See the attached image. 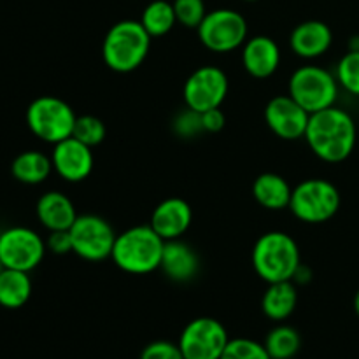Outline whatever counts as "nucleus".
<instances>
[{
  "instance_id": "1",
  "label": "nucleus",
  "mask_w": 359,
  "mask_h": 359,
  "mask_svg": "<svg viewBox=\"0 0 359 359\" xmlns=\"http://www.w3.org/2000/svg\"><path fill=\"white\" fill-rule=\"evenodd\" d=\"M304 139L318 160L342 163L356 149L358 125L349 111L333 105L311 114Z\"/></svg>"
},
{
  "instance_id": "2",
  "label": "nucleus",
  "mask_w": 359,
  "mask_h": 359,
  "mask_svg": "<svg viewBox=\"0 0 359 359\" xmlns=\"http://www.w3.org/2000/svg\"><path fill=\"white\" fill-rule=\"evenodd\" d=\"M163 248L165 241L151 224H139L116 235L111 259L121 272L147 276L160 270Z\"/></svg>"
},
{
  "instance_id": "3",
  "label": "nucleus",
  "mask_w": 359,
  "mask_h": 359,
  "mask_svg": "<svg viewBox=\"0 0 359 359\" xmlns=\"http://www.w3.org/2000/svg\"><path fill=\"white\" fill-rule=\"evenodd\" d=\"M153 37L140 20H121L112 25L102 42L105 67L118 74H130L146 62Z\"/></svg>"
},
{
  "instance_id": "4",
  "label": "nucleus",
  "mask_w": 359,
  "mask_h": 359,
  "mask_svg": "<svg viewBox=\"0 0 359 359\" xmlns=\"http://www.w3.org/2000/svg\"><path fill=\"white\" fill-rule=\"evenodd\" d=\"M251 263L256 276L263 283L273 284L293 280L294 272L302 265L300 248L286 231H266L255 242Z\"/></svg>"
},
{
  "instance_id": "5",
  "label": "nucleus",
  "mask_w": 359,
  "mask_h": 359,
  "mask_svg": "<svg viewBox=\"0 0 359 359\" xmlns=\"http://www.w3.org/2000/svg\"><path fill=\"white\" fill-rule=\"evenodd\" d=\"M287 95L309 114L337 105L340 84L335 72L316 63H305L293 70L287 81Z\"/></svg>"
},
{
  "instance_id": "6",
  "label": "nucleus",
  "mask_w": 359,
  "mask_h": 359,
  "mask_svg": "<svg viewBox=\"0 0 359 359\" xmlns=\"http://www.w3.org/2000/svg\"><path fill=\"white\" fill-rule=\"evenodd\" d=\"M342 196L332 181L311 177L293 188L290 212L305 224H323L339 214Z\"/></svg>"
},
{
  "instance_id": "7",
  "label": "nucleus",
  "mask_w": 359,
  "mask_h": 359,
  "mask_svg": "<svg viewBox=\"0 0 359 359\" xmlns=\"http://www.w3.org/2000/svg\"><path fill=\"white\" fill-rule=\"evenodd\" d=\"M76 112L69 102L53 95L35 98L27 109V126L39 140L46 144L62 142L72 137Z\"/></svg>"
},
{
  "instance_id": "8",
  "label": "nucleus",
  "mask_w": 359,
  "mask_h": 359,
  "mask_svg": "<svg viewBox=\"0 0 359 359\" xmlns=\"http://www.w3.org/2000/svg\"><path fill=\"white\" fill-rule=\"evenodd\" d=\"M198 41L207 51L228 55L244 46L249 39L248 20L238 11L221 7L209 11L196 28Z\"/></svg>"
},
{
  "instance_id": "9",
  "label": "nucleus",
  "mask_w": 359,
  "mask_h": 359,
  "mask_svg": "<svg viewBox=\"0 0 359 359\" xmlns=\"http://www.w3.org/2000/svg\"><path fill=\"white\" fill-rule=\"evenodd\" d=\"M69 231L72 238V252L77 258L90 263H100L111 258L118 233L105 217L97 214L77 216Z\"/></svg>"
},
{
  "instance_id": "10",
  "label": "nucleus",
  "mask_w": 359,
  "mask_h": 359,
  "mask_svg": "<svg viewBox=\"0 0 359 359\" xmlns=\"http://www.w3.org/2000/svg\"><path fill=\"white\" fill-rule=\"evenodd\" d=\"M230 93V79L217 65H202L193 70L182 86V100L191 111L205 112L223 107Z\"/></svg>"
},
{
  "instance_id": "11",
  "label": "nucleus",
  "mask_w": 359,
  "mask_h": 359,
  "mask_svg": "<svg viewBox=\"0 0 359 359\" xmlns=\"http://www.w3.org/2000/svg\"><path fill=\"white\" fill-rule=\"evenodd\" d=\"M46 241L35 230L27 226H13L0 237V262L4 269L28 272L37 269L44 259Z\"/></svg>"
},
{
  "instance_id": "12",
  "label": "nucleus",
  "mask_w": 359,
  "mask_h": 359,
  "mask_svg": "<svg viewBox=\"0 0 359 359\" xmlns=\"http://www.w3.org/2000/svg\"><path fill=\"white\" fill-rule=\"evenodd\" d=\"M230 337L223 323L214 318H196L184 326L179 347L184 359H221Z\"/></svg>"
},
{
  "instance_id": "13",
  "label": "nucleus",
  "mask_w": 359,
  "mask_h": 359,
  "mask_svg": "<svg viewBox=\"0 0 359 359\" xmlns=\"http://www.w3.org/2000/svg\"><path fill=\"white\" fill-rule=\"evenodd\" d=\"M263 118L269 130L276 137L283 140H300L307 132L311 114L290 95L284 93L266 102Z\"/></svg>"
},
{
  "instance_id": "14",
  "label": "nucleus",
  "mask_w": 359,
  "mask_h": 359,
  "mask_svg": "<svg viewBox=\"0 0 359 359\" xmlns=\"http://www.w3.org/2000/svg\"><path fill=\"white\" fill-rule=\"evenodd\" d=\"M53 172L65 182L77 184L86 181L95 168L93 147L86 146L76 137L55 144L51 151Z\"/></svg>"
},
{
  "instance_id": "15",
  "label": "nucleus",
  "mask_w": 359,
  "mask_h": 359,
  "mask_svg": "<svg viewBox=\"0 0 359 359\" xmlns=\"http://www.w3.org/2000/svg\"><path fill=\"white\" fill-rule=\"evenodd\" d=\"M241 62L251 77L269 79L279 70L283 51L276 39L269 35H252L241 48Z\"/></svg>"
},
{
  "instance_id": "16",
  "label": "nucleus",
  "mask_w": 359,
  "mask_h": 359,
  "mask_svg": "<svg viewBox=\"0 0 359 359\" xmlns=\"http://www.w3.org/2000/svg\"><path fill=\"white\" fill-rule=\"evenodd\" d=\"M333 32L321 20H307L298 23L290 34V48L298 58L314 62L332 49Z\"/></svg>"
},
{
  "instance_id": "17",
  "label": "nucleus",
  "mask_w": 359,
  "mask_h": 359,
  "mask_svg": "<svg viewBox=\"0 0 359 359\" xmlns=\"http://www.w3.org/2000/svg\"><path fill=\"white\" fill-rule=\"evenodd\" d=\"M193 223V209L184 198L170 196L154 207L151 214V228L165 242L177 241L189 230Z\"/></svg>"
},
{
  "instance_id": "18",
  "label": "nucleus",
  "mask_w": 359,
  "mask_h": 359,
  "mask_svg": "<svg viewBox=\"0 0 359 359\" xmlns=\"http://www.w3.org/2000/svg\"><path fill=\"white\" fill-rule=\"evenodd\" d=\"M160 270L172 283H191L200 270L198 252L182 238L165 242Z\"/></svg>"
},
{
  "instance_id": "19",
  "label": "nucleus",
  "mask_w": 359,
  "mask_h": 359,
  "mask_svg": "<svg viewBox=\"0 0 359 359\" xmlns=\"http://www.w3.org/2000/svg\"><path fill=\"white\" fill-rule=\"evenodd\" d=\"M35 214H37L39 223L48 231L70 230L72 224L76 223L77 216H79L69 195L56 191V189L41 195V198L37 200V205H35Z\"/></svg>"
},
{
  "instance_id": "20",
  "label": "nucleus",
  "mask_w": 359,
  "mask_h": 359,
  "mask_svg": "<svg viewBox=\"0 0 359 359\" xmlns=\"http://www.w3.org/2000/svg\"><path fill=\"white\" fill-rule=\"evenodd\" d=\"M252 196L256 203L266 210L290 209L293 188L280 174L276 172H263L252 182Z\"/></svg>"
},
{
  "instance_id": "21",
  "label": "nucleus",
  "mask_w": 359,
  "mask_h": 359,
  "mask_svg": "<svg viewBox=\"0 0 359 359\" xmlns=\"http://www.w3.org/2000/svg\"><path fill=\"white\" fill-rule=\"evenodd\" d=\"M298 305V290L293 280L269 284L262 298V311L270 321L284 323L293 316Z\"/></svg>"
},
{
  "instance_id": "22",
  "label": "nucleus",
  "mask_w": 359,
  "mask_h": 359,
  "mask_svg": "<svg viewBox=\"0 0 359 359\" xmlns=\"http://www.w3.org/2000/svg\"><path fill=\"white\" fill-rule=\"evenodd\" d=\"M53 172L51 156L44 154L42 151H23L18 154L11 165V174L21 184L37 186L48 181Z\"/></svg>"
},
{
  "instance_id": "23",
  "label": "nucleus",
  "mask_w": 359,
  "mask_h": 359,
  "mask_svg": "<svg viewBox=\"0 0 359 359\" xmlns=\"http://www.w3.org/2000/svg\"><path fill=\"white\" fill-rule=\"evenodd\" d=\"M32 291V279L28 272H21V270L4 269L0 273V307L9 309V311H16L27 305L30 300Z\"/></svg>"
},
{
  "instance_id": "24",
  "label": "nucleus",
  "mask_w": 359,
  "mask_h": 359,
  "mask_svg": "<svg viewBox=\"0 0 359 359\" xmlns=\"http://www.w3.org/2000/svg\"><path fill=\"white\" fill-rule=\"evenodd\" d=\"M140 23L153 39L165 37L177 25L174 4L168 0H153L144 7L140 14Z\"/></svg>"
},
{
  "instance_id": "25",
  "label": "nucleus",
  "mask_w": 359,
  "mask_h": 359,
  "mask_svg": "<svg viewBox=\"0 0 359 359\" xmlns=\"http://www.w3.org/2000/svg\"><path fill=\"white\" fill-rule=\"evenodd\" d=\"M263 346L272 359H293L302 347L300 333L293 326L279 323L266 333Z\"/></svg>"
},
{
  "instance_id": "26",
  "label": "nucleus",
  "mask_w": 359,
  "mask_h": 359,
  "mask_svg": "<svg viewBox=\"0 0 359 359\" xmlns=\"http://www.w3.org/2000/svg\"><path fill=\"white\" fill-rule=\"evenodd\" d=\"M335 77L340 90L359 98V51L347 49L346 55L340 56L335 67Z\"/></svg>"
},
{
  "instance_id": "27",
  "label": "nucleus",
  "mask_w": 359,
  "mask_h": 359,
  "mask_svg": "<svg viewBox=\"0 0 359 359\" xmlns=\"http://www.w3.org/2000/svg\"><path fill=\"white\" fill-rule=\"evenodd\" d=\"M72 137H76L77 140H81L86 146L97 147L107 137V128H105V123L100 118H97V116L83 114L77 116Z\"/></svg>"
},
{
  "instance_id": "28",
  "label": "nucleus",
  "mask_w": 359,
  "mask_h": 359,
  "mask_svg": "<svg viewBox=\"0 0 359 359\" xmlns=\"http://www.w3.org/2000/svg\"><path fill=\"white\" fill-rule=\"evenodd\" d=\"M221 359H272L265 346L251 339H230Z\"/></svg>"
},
{
  "instance_id": "29",
  "label": "nucleus",
  "mask_w": 359,
  "mask_h": 359,
  "mask_svg": "<svg viewBox=\"0 0 359 359\" xmlns=\"http://www.w3.org/2000/svg\"><path fill=\"white\" fill-rule=\"evenodd\" d=\"M172 4H174L177 23L184 28H191V30H196L205 14L209 13L203 0H174Z\"/></svg>"
},
{
  "instance_id": "30",
  "label": "nucleus",
  "mask_w": 359,
  "mask_h": 359,
  "mask_svg": "<svg viewBox=\"0 0 359 359\" xmlns=\"http://www.w3.org/2000/svg\"><path fill=\"white\" fill-rule=\"evenodd\" d=\"M172 130H174L175 135L184 140H191L195 137H200L202 133H205L203 132L200 112L191 111L188 107L175 114V118L172 119Z\"/></svg>"
},
{
  "instance_id": "31",
  "label": "nucleus",
  "mask_w": 359,
  "mask_h": 359,
  "mask_svg": "<svg viewBox=\"0 0 359 359\" xmlns=\"http://www.w3.org/2000/svg\"><path fill=\"white\" fill-rule=\"evenodd\" d=\"M139 359H184V356L179 344L170 342V340H154L144 347Z\"/></svg>"
},
{
  "instance_id": "32",
  "label": "nucleus",
  "mask_w": 359,
  "mask_h": 359,
  "mask_svg": "<svg viewBox=\"0 0 359 359\" xmlns=\"http://www.w3.org/2000/svg\"><path fill=\"white\" fill-rule=\"evenodd\" d=\"M46 248L49 252L56 256H65L72 252V238H70L69 230H58L49 231L48 238H46Z\"/></svg>"
},
{
  "instance_id": "33",
  "label": "nucleus",
  "mask_w": 359,
  "mask_h": 359,
  "mask_svg": "<svg viewBox=\"0 0 359 359\" xmlns=\"http://www.w3.org/2000/svg\"><path fill=\"white\" fill-rule=\"evenodd\" d=\"M202 126L205 133H217L224 128L226 125V116H224L223 109H209V111L202 112Z\"/></svg>"
},
{
  "instance_id": "34",
  "label": "nucleus",
  "mask_w": 359,
  "mask_h": 359,
  "mask_svg": "<svg viewBox=\"0 0 359 359\" xmlns=\"http://www.w3.org/2000/svg\"><path fill=\"white\" fill-rule=\"evenodd\" d=\"M311 280H312V270L309 269L307 265H304V263H302V265L298 266L297 272H294L293 283L297 284V286H305V284H309Z\"/></svg>"
},
{
  "instance_id": "35",
  "label": "nucleus",
  "mask_w": 359,
  "mask_h": 359,
  "mask_svg": "<svg viewBox=\"0 0 359 359\" xmlns=\"http://www.w3.org/2000/svg\"><path fill=\"white\" fill-rule=\"evenodd\" d=\"M349 49H351V51H359V35H354V37H351Z\"/></svg>"
},
{
  "instance_id": "36",
  "label": "nucleus",
  "mask_w": 359,
  "mask_h": 359,
  "mask_svg": "<svg viewBox=\"0 0 359 359\" xmlns=\"http://www.w3.org/2000/svg\"><path fill=\"white\" fill-rule=\"evenodd\" d=\"M353 305H354V312H356V316L359 318V290L356 291V294H354Z\"/></svg>"
},
{
  "instance_id": "37",
  "label": "nucleus",
  "mask_w": 359,
  "mask_h": 359,
  "mask_svg": "<svg viewBox=\"0 0 359 359\" xmlns=\"http://www.w3.org/2000/svg\"><path fill=\"white\" fill-rule=\"evenodd\" d=\"M2 270H4V265H2V262H0V273H2Z\"/></svg>"
},
{
  "instance_id": "38",
  "label": "nucleus",
  "mask_w": 359,
  "mask_h": 359,
  "mask_svg": "<svg viewBox=\"0 0 359 359\" xmlns=\"http://www.w3.org/2000/svg\"><path fill=\"white\" fill-rule=\"evenodd\" d=\"M244 2H258V0H244Z\"/></svg>"
},
{
  "instance_id": "39",
  "label": "nucleus",
  "mask_w": 359,
  "mask_h": 359,
  "mask_svg": "<svg viewBox=\"0 0 359 359\" xmlns=\"http://www.w3.org/2000/svg\"><path fill=\"white\" fill-rule=\"evenodd\" d=\"M2 231H4V230H2V228H0V237H2Z\"/></svg>"
}]
</instances>
